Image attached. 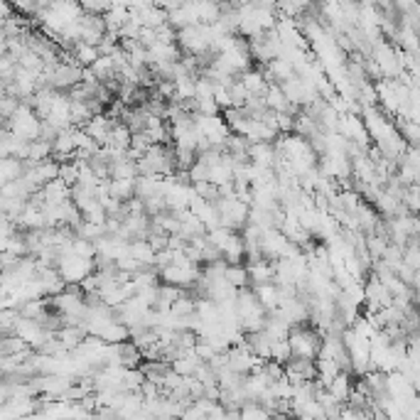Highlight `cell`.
Segmentation results:
<instances>
[{"label":"cell","mask_w":420,"mask_h":420,"mask_svg":"<svg viewBox=\"0 0 420 420\" xmlns=\"http://www.w3.org/2000/svg\"><path fill=\"white\" fill-rule=\"evenodd\" d=\"M329 391V394L334 396V399L340 401V403H347V399H349V394H351V381H349V374H344V371H340L337 376L332 378V381L324 386Z\"/></svg>","instance_id":"7"},{"label":"cell","mask_w":420,"mask_h":420,"mask_svg":"<svg viewBox=\"0 0 420 420\" xmlns=\"http://www.w3.org/2000/svg\"><path fill=\"white\" fill-rule=\"evenodd\" d=\"M98 57V49L96 44H89V42H74L71 44V62H76L79 67H89L94 60Z\"/></svg>","instance_id":"9"},{"label":"cell","mask_w":420,"mask_h":420,"mask_svg":"<svg viewBox=\"0 0 420 420\" xmlns=\"http://www.w3.org/2000/svg\"><path fill=\"white\" fill-rule=\"evenodd\" d=\"M116 121H111L108 116H103V114H94L91 119L87 121V123L81 125V128L87 130L89 135H91L94 140H96L98 146H103V140H106V135H108V130H111V125H114Z\"/></svg>","instance_id":"4"},{"label":"cell","mask_w":420,"mask_h":420,"mask_svg":"<svg viewBox=\"0 0 420 420\" xmlns=\"http://www.w3.org/2000/svg\"><path fill=\"white\" fill-rule=\"evenodd\" d=\"M8 130L25 140L40 138V130H42V119L35 114L33 106H25V103H17L15 111L8 116Z\"/></svg>","instance_id":"1"},{"label":"cell","mask_w":420,"mask_h":420,"mask_svg":"<svg viewBox=\"0 0 420 420\" xmlns=\"http://www.w3.org/2000/svg\"><path fill=\"white\" fill-rule=\"evenodd\" d=\"M238 81L243 84L248 94H263L268 89V81H265L263 71H256V69H246L238 74Z\"/></svg>","instance_id":"6"},{"label":"cell","mask_w":420,"mask_h":420,"mask_svg":"<svg viewBox=\"0 0 420 420\" xmlns=\"http://www.w3.org/2000/svg\"><path fill=\"white\" fill-rule=\"evenodd\" d=\"M254 292L265 313L278 307V286L275 283H259V286H254Z\"/></svg>","instance_id":"8"},{"label":"cell","mask_w":420,"mask_h":420,"mask_svg":"<svg viewBox=\"0 0 420 420\" xmlns=\"http://www.w3.org/2000/svg\"><path fill=\"white\" fill-rule=\"evenodd\" d=\"M224 278H227L234 288H246L248 283H251V280H248V268L243 263H227Z\"/></svg>","instance_id":"11"},{"label":"cell","mask_w":420,"mask_h":420,"mask_svg":"<svg viewBox=\"0 0 420 420\" xmlns=\"http://www.w3.org/2000/svg\"><path fill=\"white\" fill-rule=\"evenodd\" d=\"M288 344H290L292 356L315 359V356H317V349H320V334L313 332L310 327H302V324H290Z\"/></svg>","instance_id":"2"},{"label":"cell","mask_w":420,"mask_h":420,"mask_svg":"<svg viewBox=\"0 0 420 420\" xmlns=\"http://www.w3.org/2000/svg\"><path fill=\"white\" fill-rule=\"evenodd\" d=\"M108 194L119 202H128L135 197V180H108Z\"/></svg>","instance_id":"10"},{"label":"cell","mask_w":420,"mask_h":420,"mask_svg":"<svg viewBox=\"0 0 420 420\" xmlns=\"http://www.w3.org/2000/svg\"><path fill=\"white\" fill-rule=\"evenodd\" d=\"M246 155H248V162H251V165L263 167V170L275 167V160H278V150H275L270 143H251Z\"/></svg>","instance_id":"3"},{"label":"cell","mask_w":420,"mask_h":420,"mask_svg":"<svg viewBox=\"0 0 420 420\" xmlns=\"http://www.w3.org/2000/svg\"><path fill=\"white\" fill-rule=\"evenodd\" d=\"M57 177H60L62 182L67 184V187L76 184V180H79V160H76V162H64V165H60V175H57Z\"/></svg>","instance_id":"13"},{"label":"cell","mask_w":420,"mask_h":420,"mask_svg":"<svg viewBox=\"0 0 420 420\" xmlns=\"http://www.w3.org/2000/svg\"><path fill=\"white\" fill-rule=\"evenodd\" d=\"M8 3H10L12 10L22 12V15H35L40 6V0H8Z\"/></svg>","instance_id":"14"},{"label":"cell","mask_w":420,"mask_h":420,"mask_svg":"<svg viewBox=\"0 0 420 420\" xmlns=\"http://www.w3.org/2000/svg\"><path fill=\"white\" fill-rule=\"evenodd\" d=\"M292 356L290 344H288V337L283 340H273L270 342V361H278V364H286L288 359Z\"/></svg>","instance_id":"12"},{"label":"cell","mask_w":420,"mask_h":420,"mask_svg":"<svg viewBox=\"0 0 420 420\" xmlns=\"http://www.w3.org/2000/svg\"><path fill=\"white\" fill-rule=\"evenodd\" d=\"M128 256L138 261L140 265H146V268H150V265L155 263V251H152L150 243H148L146 238H130Z\"/></svg>","instance_id":"5"}]
</instances>
